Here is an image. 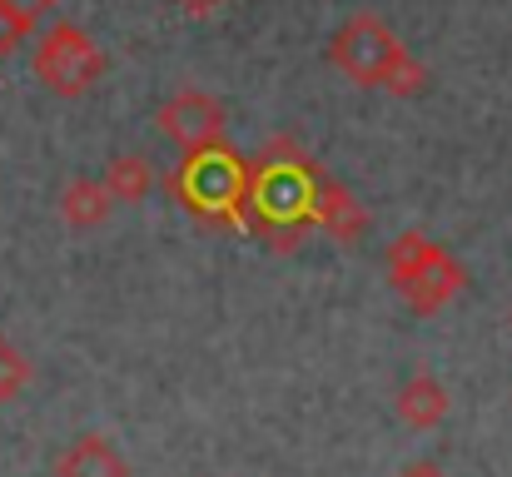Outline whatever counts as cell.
I'll list each match as a JSON object with an SVG mask.
<instances>
[{
    "mask_svg": "<svg viewBox=\"0 0 512 477\" xmlns=\"http://www.w3.org/2000/svg\"><path fill=\"white\" fill-rule=\"evenodd\" d=\"M174 199L209 219V224H234L244 229L249 224V184H254V169L234 155L229 145H209L199 155H184V164L174 169Z\"/></svg>",
    "mask_w": 512,
    "mask_h": 477,
    "instance_id": "obj_1",
    "label": "cell"
},
{
    "mask_svg": "<svg viewBox=\"0 0 512 477\" xmlns=\"http://www.w3.org/2000/svg\"><path fill=\"white\" fill-rule=\"evenodd\" d=\"M388 279H393V289L408 299L413 314H438V309L468 284L463 264H458L438 239H428V234H418V229H408V234L393 239V249H388Z\"/></svg>",
    "mask_w": 512,
    "mask_h": 477,
    "instance_id": "obj_2",
    "label": "cell"
},
{
    "mask_svg": "<svg viewBox=\"0 0 512 477\" xmlns=\"http://www.w3.org/2000/svg\"><path fill=\"white\" fill-rule=\"evenodd\" d=\"M329 60L339 65L353 85H383L388 90V80L408 65V45L393 35V25H383L378 15L363 10V15L343 20L339 30H334Z\"/></svg>",
    "mask_w": 512,
    "mask_h": 477,
    "instance_id": "obj_3",
    "label": "cell"
},
{
    "mask_svg": "<svg viewBox=\"0 0 512 477\" xmlns=\"http://www.w3.org/2000/svg\"><path fill=\"white\" fill-rule=\"evenodd\" d=\"M35 75L55 90V95H85L100 75H105V50L90 40L85 25L55 20L40 40H35Z\"/></svg>",
    "mask_w": 512,
    "mask_h": 477,
    "instance_id": "obj_4",
    "label": "cell"
},
{
    "mask_svg": "<svg viewBox=\"0 0 512 477\" xmlns=\"http://www.w3.org/2000/svg\"><path fill=\"white\" fill-rule=\"evenodd\" d=\"M155 120H160V130L170 135L184 155H199L209 145H224V105L209 90H194V85L174 90L170 100L160 105Z\"/></svg>",
    "mask_w": 512,
    "mask_h": 477,
    "instance_id": "obj_5",
    "label": "cell"
},
{
    "mask_svg": "<svg viewBox=\"0 0 512 477\" xmlns=\"http://www.w3.org/2000/svg\"><path fill=\"white\" fill-rule=\"evenodd\" d=\"M314 224L329 229L339 244H358L363 229H368V209L358 204L353 189H343L334 174H319V184H314Z\"/></svg>",
    "mask_w": 512,
    "mask_h": 477,
    "instance_id": "obj_6",
    "label": "cell"
},
{
    "mask_svg": "<svg viewBox=\"0 0 512 477\" xmlns=\"http://www.w3.org/2000/svg\"><path fill=\"white\" fill-rule=\"evenodd\" d=\"M448 408H453V398H448V388H443L433 373H418V378H408V383L398 388V418H403L408 428H418V433L438 428V423L448 418Z\"/></svg>",
    "mask_w": 512,
    "mask_h": 477,
    "instance_id": "obj_7",
    "label": "cell"
},
{
    "mask_svg": "<svg viewBox=\"0 0 512 477\" xmlns=\"http://www.w3.org/2000/svg\"><path fill=\"white\" fill-rule=\"evenodd\" d=\"M55 477H130V468H125V458L115 453V443H110V438L85 433L70 453H60Z\"/></svg>",
    "mask_w": 512,
    "mask_h": 477,
    "instance_id": "obj_8",
    "label": "cell"
},
{
    "mask_svg": "<svg viewBox=\"0 0 512 477\" xmlns=\"http://www.w3.org/2000/svg\"><path fill=\"white\" fill-rule=\"evenodd\" d=\"M110 189L100 184V179H70L65 189H60V219L70 224V229H95V224H105L110 219Z\"/></svg>",
    "mask_w": 512,
    "mask_h": 477,
    "instance_id": "obj_9",
    "label": "cell"
},
{
    "mask_svg": "<svg viewBox=\"0 0 512 477\" xmlns=\"http://www.w3.org/2000/svg\"><path fill=\"white\" fill-rule=\"evenodd\" d=\"M100 184L110 189V199L135 204V199H145V194H150L155 169H150V159H140V155H115L110 164H105V179H100Z\"/></svg>",
    "mask_w": 512,
    "mask_h": 477,
    "instance_id": "obj_10",
    "label": "cell"
},
{
    "mask_svg": "<svg viewBox=\"0 0 512 477\" xmlns=\"http://www.w3.org/2000/svg\"><path fill=\"white\" fill-rule=\"evenodd\" d=\"M30 378H35V368H30V358H25V348H20V343H10V338L0 333V403H10V398H20Z\"/></svg>",
    "mask_w": 512,
    "mask_h": 477,
    "instance_id": "obj_11",
    "label": "cell"
},
{
    "mask_svg": "<svg viewBox=\"0 0 512 477\" xmlns=\"http://www.w3.org/2000/svg\"><path fill=\"white\" fill-rule=\"evenodd\" d=\"M0 10H5V15H15L25 30H35V25H40V15H50V10H55V0H0Z\"/></svg>",
    "mask_w": 512,
    "mask_h": 477,
    "instance_id": "obj_12",
    "label": "cell"
},
{
    "mask_svg": "<svg viewBox=\"0 0 512 477\" xmlns=\"http://www.w3.org/2000/svg\"><path fill=\"white\" fill-rule=\"evenodd\" d=\"M25 35H30V30H25L15 15H5V10H0V60H5V55H10V50H15Z\"/></svg>",
    "mask_w": 512,
    "mask_h": 477,
    "instance_id": "obj_13",
    "label": "cell"
},
{
    "mask_svg": "<svg viewBox=\"0 0 512 477\" xmlns=\"http://www.w3.org/2000/svg\"><path fill=\"white\" fill-rule=\"evenodd\" d=\"M174 5H179L184 15H214V10H219L224 0H174Z\"/></svg>",
    "mask_w": 512,
    "mask_h": 477,
    "instance_id": "obj_14",
    "label": "cell"
},
{
    "mask_svg": "<svg viewBox=\"0 0 512 477\" xmlns=\"http://www.w3.org/2000/svg\"><path fill=\"white\" fill-rule=\"evenodd\" d=\"M403 477H443V468H433V463H413Z\"/></svg>",
    "mask_w": 512,
    "mask_h": 477,
    "instance_id": "obj_15",
    "label": "cell"
}]
</instances>
